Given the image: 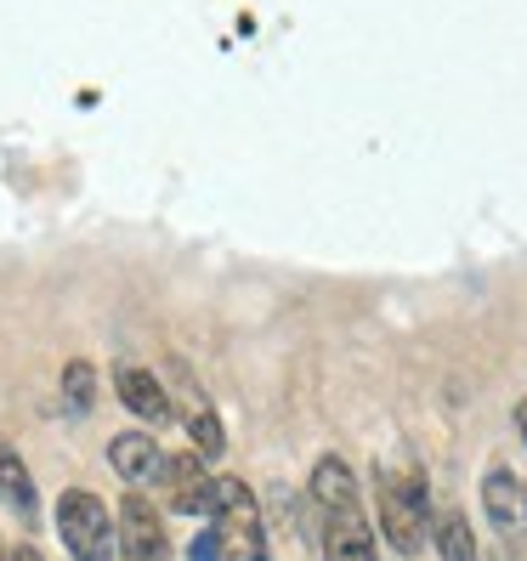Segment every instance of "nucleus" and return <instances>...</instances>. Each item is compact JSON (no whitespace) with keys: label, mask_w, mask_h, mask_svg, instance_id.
<instances>
[{"label":"nucleus","mask_w":527,"mask_h":561,"mask_svg":"<svg viewBox=\"0 0 527 561\" xmlns=\"http://www.w3.org/2000/svg\"><path fill=\"white\" fill-rule=\"evenodd\" d=\"M375 527L391 545V556H420L432 539V493L420 471H380V500H375Z\"/></svg>","instance_id":"f257e3e1"},{"label":"nucleus","mask_w":527,"mask_h":561,"mask_svg":"<svg viewBox=\"0 0 527 561\" xmlns=\"http://www.w3.org/2000/svg\"><path fill=\"white\" fill-rule=\"evenodd\" d=\"M216 539H221V561H273L267 556V527H261V505L239 477H216Z\"/></svg>","instance_id":"f03ea898"},{"label":"nucleus","mask_w":527,"mask_h":561,"mask_svg":"<svg viewBox=\"0 0 527 561\" xmlns=\"http://www.w3.org/2000/svg\"><path fill=\"white\" fill-rule=\"evenodd\" d=\"M57 534L75 561H119V527H114L108 505L85 488H69L57 500Z\"/></svg>","instance_id":"7ed1b4c3"},{"label":"nucleus","mask_w":527,"mask_h":561,"mask_svg":"<svg viewBox=\"0 0 527 561\" xmlns=\"http://www.w3.org/2000/svg\"><path fill=\"white\" fill-rule=\"evenodd\" d=\"M119 561H171V539H164V522L159 511L148 505V493L142 488H130L125 500H119Z\"/></svg>","instance_id":"20e7f679"},{"label":"nucleus","mask_w":527,"mask_h":561,"mask_svg":"<svg viewBox=\"0 0 527 561\" xmlns=\"http://www.w3.org/2000/svg\"><path fill=\"white\" fill-rule=\"evenodd\" d=\"M159 482H164V500H171V511H182V516H210V505H216V477L205 471L199 454H164Z\"/></svg>","instance_id":"39448f33"},{"label":"nucleus","mask_w":527,"mask_h":561,"mask_svg":"<svg viewBox=\"0 0 527 561\" xmlns=\"http://www.w3.org/2000/svg\"><path fill=\"white\" fill-rule=\"evenodd\" d=\"M482 511H488V522H493V534H500V539H511V545L527 539V482L516 471L493 466L482 477Z\"/></svg>","instance_id":"423d86ee"},{"label":"nucleus","mask_w":527,"mask_h":561,"mask_svg":"<svg viewBox=\"0 0 527 561\" xmlns=\"http://www.w3.org/2000/svg\"><path fill=\"white\" fill-rule=\"evenodd\" d=\"M323 561H380L375 556V527L364 522L357 505L323 516Z\"/></svg>","instance_id":"0eeeda50"},{"label":"nucleus","mask_w":527,"mask_h":561,"mask_svg":"<svg viewBox=\"0 0 527 561\" xmlns=\"http://www.w3.org/2000/svg\"><path fill=\"white\" fill-rule=\"evenodd\" d=\"M307 500L318 516H335L346 505H357V477L341 454H323L318 466H312V482H307Z\"/></svg>","instance_id":"6e6552de"},{"label":"nucleus","mask_w":527,"mask_h":561,"mask_svg":"<svg viewBox=\"0 0 527 561\" xmlns=\"http://www.w3.org/2000/svg\"><path fill=\"white\" fill-rule=\"evenodd\" d=\"M108 466L119 471V482L142 488V482H159L164 454H159V443H153L148 432H119V437L108 443Z\"/></svg>","instance_id":"1a4fd4ad"},{"label":"nucleus","mask_w":527,"mask_h":561,"mask_svg":"<svg viewBox=\"0 0 527 561\" xmlns=\"http://www.w3.org/2000/svg\"><path fill=\"white\" fill-rule=\"evenodd\" d=\"M114 391H119V403H125L130 414H142V420H153V425L171 420V391L159 386V375L137 369V363H125V369H114Z\"/></svg>","instance_id":"9d476101"},{"label":"nucleus","mask_w":527,"mask_h":561,"mask_svg":"<svg viewBox=\"0 0 527 561\" xmlns=\"http://www.w3.org/2000/svg\"><path fill=\"white\" fill-rule=\"evenodd\" d=\"M0 505H7L18 522H35L41 500H35V477H28V466L18 459L12 443H0Z\"/></svg>","instance_id":"9b49d317"},{"label":"nucleus","mask_w":527,"mask_h":561,"mask_svg":"<svg viewBox=\"0 0 527 561\" xmlns=\"http://www.w3.org/2000/svg\"><path fill=\"white\" fill-rule=\"evenodd\" d=\"M432 539H437V556L443 561H477V534H471V522L459 516V511H443L432 522Z\"/></svg>","instance_id":"f8f14e48"},{"label":"nucleus","mask_w":527,"mask_h":561,"mask_svg":"<svg viewBox=\"0 0 527 561\" xmlns=\"http://www.w3.org/2000/svg\"><path fill=\"white\" fill-rule=\"evenodd\" d=\"M62 398H69V409L75 414H85L91 409V398H96V369L85 357H75L69 369H62Z\"/></svg>","instance_id":"ddd939ff"},{"label":"nucleus","mask_w":527,"mask_h":561,"mask_svg":"<svg viewBox=\"0 0 527 561\" xmlns=\"http://www.w3.org/2000/svg\"><path fill=\"white\" fill-rule=\"evenodd\" d=\"M187 432H193V454H199V459H221L227 437H221V420H216L210 409H193V420H187Z\"/></svg>","instance_id":"4468645a"},{"label":"nucleus","mask_w":527,"mask_h":561,"mask_svg":"<svg viewBox=\"0 0 527 561\" xmlns=\"http://www.w3.org/2000/svg\"><path fill=\"white\" fill-rule=\"evenodd\" d=\"M193 561H221V539H216V527L193 539Z\"/></svg>","instance_id":"2eb2a0df"},{"label":"nucleus","mask_w":527,"mask_h":561,"mask_svg":"<svg viewBox=\"0 0 527 561\" xmlns=\"http://www.w3.org/2000/svg\"><path fill=\"white\" fill-rule=\"evenodd\" d=\"M12 561H46V556H41L35 545H18V550H12Z\"/></svg>","instance_id":"dca6fc26"},{"label":"nucleus","mask_w":527,"mask_h":561,"mask_svg":"<svg viewBox=\"0 0 527 561\" xmlns=\"http://www.w3.org/2000/svg\"><path fill=\"white\" fill-rule=\"evenodd\" d=\"M516 432H522V443H527V398L516 403Z\"/></svg>","instance_id":"f3484780"},{"label":"nucleus","mask_w":527,"mask_h":561,"mask_svg":"<svg viewBox=\"0 0 527 561\" xmlns=\"http://www.w3.org/2000/svg\"><path fill=\"white\" fill-rule=\"evenodd\" d=\"M0 561H12V556H7V550H0Z\"/></svg>","instance_id":"a211bd4d"}]
</instances>
